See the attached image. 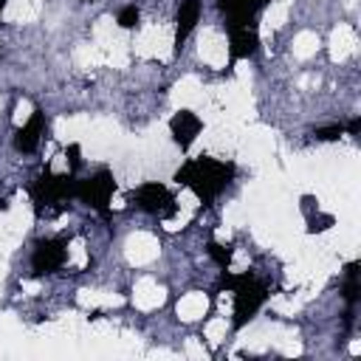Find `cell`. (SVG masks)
Here are the masks:
<instances>
[{"label":"cell","mask_w":361,"mask_h":361,"mask_svg":"<svg viewBox=\"0 0 361 361\" xmlns=\"http://www.w3.org/2000/svg\"><path fill=\"white\" fill-rule=\"evenodd\" d=\"M268 3L271 0H217V8L226 17V25H254Z\"/></svg>","instance_id":"7"},{"label":"cell","mask_w":361,"mask_h":361,"mask_svg":"<svg viewBox=\"0 0 361 361\" xmlns=\"http://www.w3.org/2000/svg\"><path fill=\"white\" fill-rule=\"evenodd\" d=\"M6 3H8V0H0V14H3V8H6Z\"/></svg>","instance_id":"19"},{"label":"cell","mask_w":361,"mask_h":361,"mask_svg":"<svg viewBox=\"0 0 361 361\" xmlns=\"http://www.w3.org/2000/svg\"><path fill=\"white\" fill-rule=\"evenodd\" d=\"M234 172H237V166L231 161L197 155V158H189L186 164H180V169L175 172L172 180L178 186H189L200 203L212 206L226 192V186L234 180Z\"/></svg>","instance_id":"1"},{"label":"cell","mask_w":361,"mask_h":361,"mask_svg":"<svg viewBox=\"0 0 361 361\" xmlns=\"http://www.w3.org/2000/svg\"><path fill=\"white\" fill-rule=\"evenodd\" d=\"M358 259H353L347 268H344V282H341V299L350 305V307H355L358 305V299H361V282H358Z\"/></svg>","instance_id":"12"},{"label":"cell","mask_w":361,"mask_h":361,"mask_svg":"<svg viewBox=\"0 0 361 361\" xmlns=\"http://www.w3.org/2000/svg\"><path fill=\"white\" fill-rule=\"evenodd\" d=\"M65 259H68V240L65 237H42L34 243L31 271H34V276H51L65 265Z\"/></svg>","instance_id":"5"},{"label":"cell","mask_w":361,"mask_h":361,"mask_svg":"<svg viewBox=\"0 0 361 361\" xmlns=\"http://www.w3.org/2000/svg\"><path fill=\"white\" fill-rule=\"evenodd\" d=\"M68 158H71V172H73V169L79 166V161H82V158H79V144H71V147H68Z\"/></svg>","instance_id":"17"},{"label":"cell","mask_w":361,"mask_h":361,"mask_svg":"<svg viewBox=\"0 0 361 361\" xmlns=\"http://www.w3.org/2000/svg\"><path fill=\"white\" fill-rule=\"evenodd\" d=\"M203 130V121L195 110H178L172 118H169V133H172V141L180 147V149H189L195 144V138L200 135Z\"/></svg>","instance_id":"9"},{"label":"cell","mask_w":361,"mask_h":361,"mask_svg":"<svg viewBox=\"0 0 361 361\" xmlns=\"http://www.w3.org/2000/svg\"><path fill=\"white\" fill-rule=\"evenodd\" d=\"M138 20H141V11H138V6H124V8L118 11V17H116V23H118L124 31L135 28V25H138Z\"/></svg>","instance_id":"14"},{"label":"cell","mask_w":361,"mask_h":361,"mask_svg":"<svg viewBox=\"0 0 361 361\" xmlns=\"http://www.w3.org/2000/svg\"><path fill=\"white\" fill-rule=\"evenodd\" d=\"M358 130H361V118H350L344 124V133H350V135H358Z\"/></svg>","instance_id":"18"},{"label":"cell","mask_w":361,"mask_h":361,"mask_svg":"<svg viewBox=\"0 0 361 361\" xmlns=\"http://www.w3.org/2000/svg\"><path fill=\"white\" fill-rule=\"evenodd\" d=\"M45 127H48L45 113H42L39 107H34L31 116H28V121H25L23 127H17V133H14V149L23 152V155L37 152V147H39V141H42V135H45Z\"/></svg>","instance_id":"8"},{"label":"cell","mask_w":361,"mask_h":361,"mask_svg":"<svg viewBox=\"0 0 361 361\" xmlns=\"http://www.w3.org/2000/svg\"><path fill=\"white\" fill-rule=\"evenodd\" d=\"M226 28H228V56H231V62L248 59L259 51L257 25H226Z\"/></svg>","instance_id":"10"},{"label":"cell","mask_w":361,"mask_h":361,"mask_svg":"<svg viewBox=\"0 0 361 361\" xmlns=\"http://www.w3.org/2000/svg\"><path fill=\"white\" fill-rule=\"evenodd\" d=\"M113 192H116V178H113V172L107 166H102L93 175L76 180V197L82 203H87L93 212H99L102 217H110Z\"/></svg>","instance_id":"4"},{"label":"cell","mask_w":361,"mask_h":361,"mask_svg":"<svg viewBox=\"0 0 361 361\" xmlns=\"http://www.w3.org/2000/svg\"><path fill=\"white\" fill-rule=\"evenodd\" d=\"M133 200H135V206H138L141 212H147V214H152V217H158V220H166V217H172V214L178 212L175 195H172L164 183H155V180L141 183V186L133 192Z\"/></svg>","instance_id":"6"},{"label":"cell","mask_w":361,"mask_h":361,"mask_svg":"<svg viewBox=\"0 0 361 361\" xmlns=\"http://www.w3.org/2000/svg\"><path fill=\"white\" fill-rule=\"evenodd\" d=\"M76 180L79 178L73 172H62V175L48 172V169L39 172L37 180L31 183V200H34L37 212H42V209H62L65 200L76 197Z\"/></svg>","instance_id":"3"},{"label":"cell","mask_w":361,"mask_h":361,"mask_svg":"<svg viewBox=\"0 0 361 361\" xmlns=\"http://www.w3.org/2000/svg\"><path fill=\"white\" fill-rule=\"evenodd\" d=\"M200 11H203V3L200 0H180L178 3V14H175V54L183 51L186 39L192 37L197 20H200Z\"/></svg>","instance_id":"11"},{"label":"cell","mask_w":361,"mask_h":361,"mask_svg":"<svg viewBox=\"0 0 361 361\" xmlns=\"http://www.w3.org/2000/svg\"><path fill=\"white\" fill-rule=\"evenodd\" d=\"M82 3H96V0H82Z\"/></svg>","instance_id":"20"},{"label":"cell","mask_w":361,"mask_h":361,"mask_svg":"<svg viewBox=\"0 0 361 361\" xmlns=\"http://www.w3.org/2000/svg\"><path fill=\"white\" fill-rule=\"evenodd\" d=\"M341 135H344V124H330V127L313 130V138L316 141H338Z\"/></svg>","instance_id":"15"},{"label":"cell","mask_w":361,"mask_h":361,"mask_svg":"<svg viewBox=\"0 0 361 361\" xmlns=\"http://www.w3.org/2000/svg\"><path fill=\"white\" fill-rule=\"evenodd\" d=\"M333 226V214H316V217H307V231L316 234V231H324Z\"/></svg>","instance_id":"16"},{"label":"cell","mask_w":361,"mask_h":361,"mask_svg":"<svg viewBox=\"0 0 361 361\" xmlns=\"http://www.w3.org/2000/svg\"><path fill=\"white\" fill-rule=\"evenodd\" d=\"M220 288H228L234 293V319H231V327L234 330H243L259 310L262 305L268 302L271 290L262 279H257L251 271L245 274H231L228 268H223V276H220Z\"/></svg>","instance_id":"2"},{"label":"cell","mask_w":361,"mask_h":361,"mask_svg":"<svg viewBox=\"0 0 361 361\" xmlns=\"http://www.w3.org/2000/svg\"><path fill=\"white\" fill-rule=\"evenodd\" d=\"M206 251H209V257L217 262V268H228V265H231V245H223V243H217V240H209Z\"/></svg>","instance_id":"13"}]
</instances>
